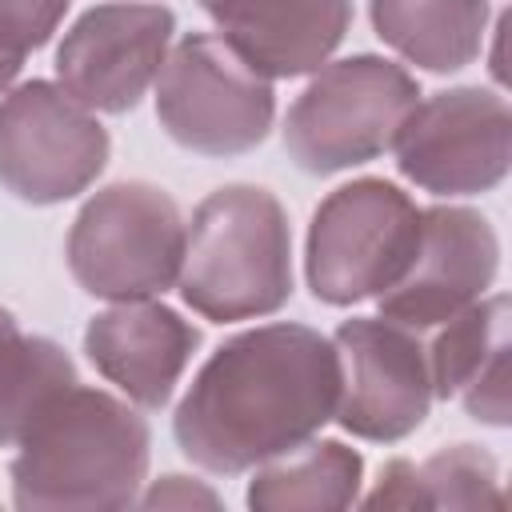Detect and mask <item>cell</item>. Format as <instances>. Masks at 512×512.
Instances as JSON below:
<instances>
[{"label":"cell","instance_id":"obj_18","mask_svg":"<svg viewBox=\"0 0 512 512\" xmlns=\"http://www.w3.org/2000/svg\"><path fill=\"white\" fill-rule=\"evenodd\" d=\"M364 460L360 452L344 448L340 440L300 444L268 464H260L248 504L256 512H324L348 508L360 488Z\"/></svg>","mask_w":512,"mask_h":512},{"label":"cell","instance_id":"obj_20","mask_svg":"<svg viewBox=\"0 0 512 512\" xmlns=\"http://www.w3.org/2000/svg\"><path fill=\"white\" fill-rule=\"evenodd\" d=\"M68 0H0V92L60 24Z\"/></svg>","mask_w":512,"mask_h":512},{"label":"cell","instance_id":"obj_1","mask_svg":"<svg viewBox=\"0 0 512 512\" xmlns=\"http://www.w3.org/2000/svg\"><path fill=\"white\" fill-rule=\"evenodd\" d=\"M336 400V344L304 324H264L212 352L172 432L192 464L236 476L308 444L336 416Z\"/></svg>","mask_w":512,"mask_h":512},{"label":"cell","instance_id":"obj_7","mask_svg":"<svg viewBox=\"0 0 512 512\" xmlns=\"http://www.w3.org/2000/svg\"><path fill=\"white\" fill-rule=\"evenodd\" d=\"M272 80L232 44L208 32L184 36L160 68L156 116L164 132L200 156H236L272 128Z\"/></svg>","mask_w":512,"mask_h":512},{"label":"cell","instance_id":"obj_13","mask_svg":"<svg viewBox=\"0 0 512 512\" xmlns=\"http://www.w3.org/2000/svg\"><path fill=\"white\" fill-rule=\"evenodd\" d=\"M200 344V332L156 300H116L92 316L84 352L104 380H112L140 408H164Z\"/></svg>","mask_w":512,"mask_h":512},{"label":"cell","instance_id":"obj_19","mask_svg":"<svg viewBox=\"0 0 512 512\" xmlns=\"http://www.w3.org/2000/svg\"><path fill=\"white\" fill-rule=\"evenodd\" d=\"M72 384L80 380L68 352L44 336H24L16 316L0 308V444H20L36 416Z\"/></svg>","mask_w":512,"mask_h":512},{"label":"cell","instance_id":"obj_15","mask_svg":"<svg viewBox=\"0 0 512 512\" xmlns=\"http://www.w3.org/2000/svg\"><path fill=\"white\" fill-rule=\"evenodd\" d=\"M428 344L436 396H456L472 420L508 424V300L488 296L444 324Z\"/></svg>","mask_w":512,"mask_h":512},{"label":"cell","instance_id":"obj_17","mask_svg":"<svg viewBox=\"0 0 512 512\" xmlns=\"http://www.w3.org/2000/svg\"><path fill=\"white\" fill-rule=\"evenodd\" d=\"M368 508H504L496 460L472 444L444 448L424 464L392 460L380 472Z\"/></svg>","mask_w":512,"mask_h":512},{"label":"cell","instance_id":"obj_8","mask_svg":"<svg viewBox=\"0 0 512 512\" xmlns=\"http://www.w3.org/2000/svg\"><path fill=\"white\" fill-rule=\"evenodd\" d=\"M108 164V132L60 84L28 80L0 100V184L28 204L84 192Z\"/></svg>","mask_w":512,"mask_h":512},{"label":"cell","instance_id":"obj_6","mask_svg":"<svg viewBox=\"0 0 512 512\" xmlns=\"http://www.w3.org/2000/svg\"><path fill=\"white\" fill-rule=\"evenodd\" d=\"M420 240V208L388 180L364 176L336 188L308 228V284L324 304L388 292Z\"/></svg>","mask_w":512,"mask_h":512},{"label":"cell","instance_id":"obj_4","mask_svg":"<svg viewBox=\"0 0 512 512\" xmlns=\"http://www.w3.org/2000/svg\"><path fill=\"white\" fill-rule=\"evenodd\" d=\"M68 268L88 296L148 300L176 284L184 220L176 200L144 180L100 188L68 232Z\"/></svg>","mask_w":512,"mask_h":512},{"label":"cell","instance_id":"obj_5","mask_svg":"<svg viewBox=\"0 0 512 512\" xmlns=\"http://www.w3.org/2000/svg\"><path fill=\"white\" fill-rule=\"evenodd\" d=\"M416 96V80L392 60H336L320 68L288 108L284 148L312 176L364 164L392 148L404 116L416 108Z\"/></svg>","mask_w":512,"mask_h":512},{"label":"cell","instance_id":"obj_9","mask_svg":"<svg viewBox=\"0 0 512 512\" xmlns=\"http://www.w3.org/2000/svg\"><path fill=\"white\" fill-rule=\"evenodd\" d=\"M396 168L424 192L476 196L504 180L512 156V116L504 96L488 88H452L404 116Z\"/></svg>","mask_w":512,"mask_h":512},{"label":"cell","instance_id":"obj_21","mask_svg":"<svg viewBox=\"0 0 512 512\" xmlns=\"http://www.w3.org/2000/svg\"><path fill=\"white\" fill-rule=\"evenodd\" d=\"M144 504L148 508H188V504H204V508H216L220 500H216V492H208V488H196V484H188L184 476H164L148 496H144Z\"/></svg>","mask_w":512,"mask_h":512},{"label":"cell","instance_id":"obj_10","mask_svg":"<svg viewBox=\"0 0 512 512\" xmlns=\"http://www.w3.org/2000/svg\"><path fill=\"white\" fill-rule=\"evenodd\" d=\"M332 344L340 360L336 420L352 436L388 444L424 424L436 392L416 328L388 316H356L336 328Z\"/></svg>","mask_w":512,"mask_h":512},{"label":"cell","instance_id":"obj_12","mask_svg":"<svg viewBox=\"0 0 512 512\" xmlns=\"http://www.w3.org/2000/svg\"><path fill=\"white\" fill-rule=\"evenodd\" d=\"M496 264L500 244L480 212L428 208L420 212V240L404 276L380 292V312L416 332L436 328L484 296Z\"/></svg>","mask_w":512,"mask_h":512},{"label":"cell","instance_id":"obj_16","mask_svg":"<svg viewBox=\"0 0 512 512\" xmlns=\"http://www.w3.org/2000/svg\"><path fill=\"white\" fill-rule=\"evenodd\" d=\"M376 36L408 64L456 72L476 60L488 28L484 0H372Z\"/></svg>","mask_w":512,"mask_h":512},{"label":"cell","instance_id":"obj_11","mask_svg":"<svg viewBox=\"0 0 512 512\" xmlns=\"http://www.w3.org/2000/svg\"><path fill=\"white\" fill-rule=\"evenodd\" d=\"M172 28L176 20L160 4H100L84 12L56 52L60 88L88 112L136 108L164 68Z\"/></svg>","mask_w":512,"mask_h":512},{"label":"cell","instance_id":"obj_14","mask_svg":"<svg viewBox=\"0 0 512 512\" xmlns=\"http://www.w3.org/2000/svg\"><path fill=\"white\" fill-rule=\"evenodd\" d=\"M200 8L268 80L320 68L352 20V0H200Z\"/></svg>","mask_w":512,"mask_h":512},{"label":"cell","instance_id":"obj_2","mask_svg":"<svg viewBox=\"0 0 512 512\" xmlns=\"http://www.w3.org/2000/svg\"><path fill=\"white\" fill-rule=\"evenodd\" d=\"M148 472V424L124 400L72 384L20 436V508H128Z\"/></svg>","mask_w":512,"mask_h":512},{"label":"cell","instance_id":"obj_3","mask_svg":"<svg viewBox=\"0 0 512 512\" xmlns=\"http://www.w3.org/2000/svg\"><path fill=\"white\" fill-rule=\"evenodd\" d=\"M180 296L204 320L268 316L292 296V232L280 200L252 184L216 188L184 224Z\"/></svg>","mask_w":512,"mask_h":512}]
</instances>
